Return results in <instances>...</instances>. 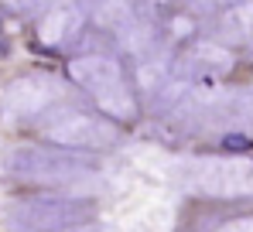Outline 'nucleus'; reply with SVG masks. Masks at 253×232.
I'll return each instance as SVG.
<instances>
[{
  "instance_id": "1",
  "label": "nucleus",
  "mask_w": 253,
  "mask_h": 232,
  "mask_svg": "<svg viewBox=\"0 0 253 232\" xmlns=\"http://www.w3.org/2000/svg\"><path fill=\"white\" fill-rule=\"evenodd\" d=\"M69 76L76 78V85L103 110L106 119H113V123H130V119H137L140 103H137V96H133L130 76H126V69L120 65V58L103 55V51L79 55V58L69 65Z\"/></svg>"
},
{
  "instance_id": "2",
  "label": "nucleus",
  "mask_w": 253,
  "mask_h": 232,
  "mask_svg": "<svg viewBox=\"0 0 253 232\" xmlns=\"http://www.w3.org/2000/svg\"><path fill=\"white\" fill-rule=\"evenodd\" d=\"M96 171V160L72 151H55V147H10L0 154V174L10 181H35V185H65Z\"/></svg>"
},
{
  "instance_id": "3",
  "label": "nucleus",
  "mask_w": 253,
  "mask_h": 232,
  "mask_svg": "<svg viewBox=\"0 0 253 232\" xmlns=\"http://www.w3.org/2000/svg\"><path fill=\"white\" fill-rule=\"evenodd\" d=\"M96 205L85 198H21L3 208L7 232H65L85 226Z\"/></svg>"
},
{
  "instance_id": "4",
  "label": "nucleus",
  "mask_w": 253,
  "mask_h": 232,
  "mask_svg": "<svg viewBox=\"0 0 253 232\" xmlns=\"http://www.w3.org/2000/svg\"><path fill=\"white\" fill-rule=\"evenodd\" d=\"M44 137L51 144H58L62 151H72V154H85V151H110L120 144V130L113 119L99 113H85L76 106H65L58 110L55 119L44 126Z\"/></svg>"
},
{
  "instance_id": "5",
  "label": "nucleus",
  "mask_w": 253,
  "mask_h": 232,
  "mask_svg": "<svg viewBox=\"0 0 253 232\" xmlns=\"http://www.w3.org/2000/svg\"><path fill=\"white\" fill-rule=\"evenodd\" d=\"M192 188L212 198H247L253 194V160H229V157L195 160Z\"/></svg>"
},
{
  "instance_id": "6",
  "label": "nucleus",
  "mask_w": 253,
  "mask_h": 232,
  "mask_svg": "<svg viewBox=\"0 0 253 232\" xmlns=\"http://www.w3.org/2000/svg\"><path fill=\"white\" fill-rule=\"evenodd\" d=\"M58 99H62V82L58 78L42 76V72L21 76L3 89V113L17 123H24V119L51 113Z\"/></svg>"
},
{
  "instance_id": "7",
  "label": "nucleus",
  "mask_w": 253,
  "mask_h": 232,
  "mask_svg": "<svg viewBox=\"0 0 253 232\" xmlns=\"http://www.w3.org/2000/svg\"><path fill=\"white\" fill-rule=\"evenodd\" d=\"M85 3L83 0H51L48 10L38 17V48H48V51H58L65 44L83 35L85 28Z\"/></svg>"
},
{
  "instance_id": "8",
  "label": "nucleus",
  "mask_w": 253,
  "mask_h": 232,
  "mask_svg": "<svg viewBox=\"0 0 253 232\" xmlns=\"http://www.w3.org/2000/svg\"><path fill=\"white\" fill-rule=\"evenodd\" d=\"M117 44H120V51H124L130 62H137V65H140V62L154 58V48H158V31H154L147 21L133 17L124 31H117Z\"/></svg>"
},
{
  "instance_id": "9",
  "label": "nucleus",
  "mask_w": 253,
  "mask_h": 232,
  "mask_svg": "<svg viewBox=\"0 0 253 232\" xmlns=\"http://www.w3.org/2000/svg\"><path fill=\"white\" fill-rule=\"evenodd\" d=\"M219 41H253V0H243L222 14Z\"/></svg>"
},
{
  "instance_id": "10",
  "label": "nucleus",
  "mask_w": 253,
  "mask_h": 232,
  "mask_svg": "<svg viewBox=\"0 0 253 232\" xmlns=\"http://www.w3.org/2000/svg\"><path fill=\"white\" fill-rule=\"evenodd\" d=\"M92 14H96V21L106 28V31H124L126 24L137 17V10H133V3L130 0H96L92 3Z\"/></svg>"
},
{
  "instance_id": "11",
  "label": "nucleus",
  "mask_w": 253,
  "mask_h": 232,
  "mask_svg": "<svg viewBox=\"0 0 253 232\" xmlns=\"http://www.w3.org/2000/svg\"><path fill=\"white\" fill-rule=\"evenodd\" d=\"M3 3H7V10H14L21 17H42L51 0H3Z\"/></svg>"
},
{
  "instance_id": "12",
  "label": "nucleus",
  "mask_w": 253,
  "mask_h": 232,
  "mask_svg": "<svg viewBox=\"0 0 253 232\" xmlns=\"http://www.w3.org/2000/svg\"><path fill=\"white\" fill-rule=\"evenodd\" d=\"M250 147H253V140L243 137V133H222V140H219L222 154H250Z\"/></svg>"
},
{
  "instance_id": "13",
  "label": "nucleus",
  "mask_w": 253,
  "mask_h": 232,
  "mask_svg": "<svg viewBox=\"0 0 253 232\" xmlns=\"http://www.w3.org/2000/svg\"><path fill=\"white\" fill-rule=\"evenodd\" d=\"M236 3H243V0H188V7H192V10H202V14H209V10H226V7H236Z\"/></svg>"
},
{
  "instance_id": "14",
  "label": "nucleus",
  "mask_w": 253,
  "mask_h": 232,
  "mask_svg": "<svg viewBox=\"0 0 253 232\" xmlns=\"http://www.w3.org/2000/svg\"><path fill=\"white\" fill-rule=\"evenodd\" d=\"M219 232H253V219H240V222H229Z\"/></svg>"
},
{
  "instance_id": "15",
  "label": "nucleus",
  "mask_w": 253,
  "mask_h": 232,
  "mask_svg": "<svg viewBox=\"0 0 253 232\" xmlns=\"http://www.w3.org/2000/svg\"><path fill=\"white\" fill-rule=\"evenodd\" d=\"M65 232H99L96 226H76V229H65Z\"/></svg>"
},
{
  "instance_id": "16",
  "label": "nucleus",
  "mask_w": 253,
  "mask_h": 232,
  "mask_svg": "<svg viewBox=\"0 0 253 232\" xmlns=\"http://www.w3.org/2000/svg\"><path fill=\"white\" fill-rule=\"evenodd\" d=\"M0 51H7V38H3V21H0Z\"/></svg>"
}]
</instances>
